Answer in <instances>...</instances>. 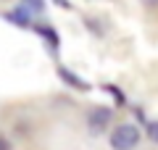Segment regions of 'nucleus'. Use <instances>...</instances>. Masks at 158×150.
<instances>
[{
    "instance_id": "1",
    "label": "nucleus",
    "mask_w": 158,
    "mask_h": 150,
    "mask_svg": "<svg viewBox=\"0 0 158 150\" xmlns=\"http://www.w3.org/2000/svg\"><path fill=\"white\" fill-rule=\"evenodd\" d=\"M140 142V129L135 124H121L111 132V148L113 150H135Z\"/></svg>"
},
{
    "instance_id": "8",
    "label": "nucleus",
    "mask_w": 158,
    "mask_h": 150,
    "mask_svg": "<svg viewBox=\"0 0 158 150\" xmlns=\"http://www.w3.org/2000/svg\"><path fill=\"white\" fill-rule=\"evenodd\" d=\"M0 150H11V145H8V142H6L3 137H0Z\"/></svg>"
},
{
    "instance_id": "7",
    "label": "nucleus",
    "mask_w": 158,
    "mask_h": 150,
    "mask_svg": "<svg viewBox=\"0 0 158 150\" xmlns=\"http://www.w3.org/2000/svg\"><path fill=\"white\" fill-rule=\"evenodd\" d=\"M29 6L34 8V11H42V6H45V3H42V0H27Z\"/></svg>"
},
{
    "instance_id": "3",
    "label": "nucleus",
    "mask_w": 158,
    "mask_h": 150,
    "mask_svg": "<svg viewBox=\"0 0 158 150\" xmlns=\"http://www.w3.org/2000/svg\"><path fill=\"white\" fill-rule=\"evenodd\" d=\"M58 74H61V77H63V82H69L71 87H77V90H90V84H87V82H82V79H79L77 74H71L69 69H58Z\"/></svg>"
},
{
    "instance_id": "4",
    "label": "nucleus",
    "mask_w": 158,
    "mask_h": 150,
    "mask_svg": "<svg viewBox=\"0 0 158 150\" xmlns=\"http://www.w3.org/2000/svg\"><path fill=\"white\" fill-rule=\"evenodd\" d=\"M6 19L8 21H13V24H19V27H29V13H27V8H16V11H11V13H6Z\"/></svg>"
},
{
    "instance_id": "5",
    "label": "nucleus",
    "mask_w": 158,
    "mask_h": 150,
    "mask_svg": "<svg viewBox=\"0 0 158 150\" xmlns=\"http://www.w3.org/2000/svg\"><path fill=\"white\" fill-rule=\"evenodd\" d=\"M37 32L42 34V37L53 45V48H58V34H56V29H50V27H37Z\"/></svg>"
},
{
    "instance_id": "6",
    "label": "nucleus",
    "mask_w": 158,
    "mask_h": 150,
    "mask_svg": "<svg viewBox=\"0 0 158 150\" xmlns=\"http://www.w3.org/2000/svg\"><path fill=\"white\" fill-rule=\"evenodd\" d=\"M148 137H150L153 142L158 145V121H153V124H148Z\"/></svg>"
},
{
    "instance_id": "2",
    "label": "nucleus",
    "mask_w": 158,
    "mask_h": 150,
    "mask_svg": "<svg viewBox=\"0 0 158 150\" xmlns=\"http://www.w3.org/2000/svg\"><path fill=\"white\" fill-rule=\"evenodd\" d=\"M111 119H113V111H111V108H95V111L87 116V121H90V127L95 129V132H100V129L108 127Z\"/></svg>"
}]
</instances>
